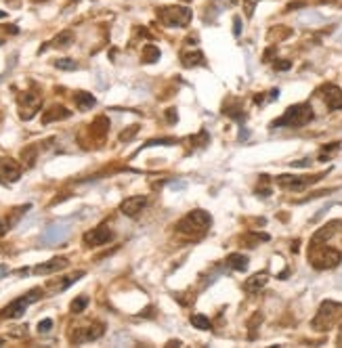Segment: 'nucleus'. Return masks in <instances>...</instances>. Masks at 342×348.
I'll return each instance as SVG.
<instances>
[{
    "instance_id": "nucleus-1",
    "label": "nucleus",
    "mask_w": 342,
    "mask_h": 348,
    "mask_svg": "<svg viewBox=\"0 0 342 348\" xmlns=\"http://www.w3.org/2000/svg\"><path fill=\"white\" fill-rule=\"evenodd\" d=\"M311 120H313V107L309 103H298L288 107L282 118L271 122V128H284V126L300 128V126H306Z\"/></svg>"
},
{
    "instance_id": "nucleus-2",
    "label": "nucleus",
    "mask_w": 342,
    "mask_h": 348,
    "mask_svg": "<svg viewBox=\"0 0 342 348\" xmlns=\"http://www.w3.org/2000/svg\"><path fill=\"white\" fill-rule=\"evenodd\" d=\"M309 260L315 269L319 271H328V269H336L342 260V254L338 252L336 248H330V246H311V254H309Z\"/></svg>"
},
{
    "instance_id": "nucleus-3",
    "label": "nucleus",
    "mask_w": 342,
    "mask_h": 348,
    "mask_svg": "<svg viewBox=\"0 0 342 348\" xmlns=\"http://www.w3.org/2000/svg\"><path fill=\"white\" fill-rule=\"evenodd\" d=\"M210 222H212V218H210V214L204 212V210H194L189 212L185 218H183L177 229L181 231V233H187V235H201L206 233V229L210 227Z\"/></svg>"
},
{
    "instance_id": "nucleus-4",
    "label": "nucleus",
    "mask_w": 342,
    "mask_h": 348,
    "mask_svg": "<svg viewBox=\"0 0 342 348\" xmlns=\"http://www.w3.org/2000/svg\"><path fill=\"white\" fill-rule=\"evenodd\" d=\"M340 315H342V304L332 302V300H326L319 306V313L315 315V319L311 321V325L317 329V332H328V329L336 323V319Z\"/></svg>"
},
{
    "instance_id": "nucleus-5",
    "label": "nucleus",
    "mask_w": 342,
    "mask_h": 348,
    "mask_svg": "<svg viewBox=\"0 0 342 348\" xmlns=\"http://www.w3.org/2000/svg\"><path fill=\"white\" fill-rule=\"evenodd\" d=\"M42 294H45V292H42L40 288L30 290L28 294H25V296L13 300L11 304L4 306L2 310H0V317H4V319H19V317H23V313L28 310V306L32 304V302L40 300V298H42Z\"/></svg>"
},
{
    "instance_id": "nucleus-6",
    "label": "nucleus",
    "mask_w": 342,
    "mask_h": 348,
    "mask_svg": "<svg viewBox=\"0 0 342 348\" xmlns=\"http://www.w3.org/2000/svg\"><path fill=\"white\" fill-rule=\"evenodd\" d=\"M157 17L166 28H185L191 21V11L187 6H164L160 8Z\"/></svg>"
},
{
    "instance_id": "nucleus-7",
    "label": "nucleus",
    "mask_w": 342,
    "mask_h": 348,
    "mask_svg": "<svg viewBox=\"0 0 342 348\" xmlns=\"http://www.w3.org/2000/svg\"><path fill=\"white\" fill-rule=\"evenodd\" d=\"M103 332H105L103 323H93L89 327H80V329H76V332H72L69 342H72V344H84V342L99 340V338L103 336Z\"/></svg>"
},
{
    "instance_id": "nucleus-8",
    "label": "nucleus",
    "mask_w": 342,
    "mask_h": 348,
    "mask_svg": "<svg viewBox=\"0 0 342 348\" xmlns=\"http://www.w3.org/2000/svg\"><path fill=\"white\" fill-rule=\"evenodd\" d=\"M42 105V97L40 95H34V93H23L19 95V115L21 120H32L36 111L40 109Z\"/></svg>"
},
{
    "instance_id": "nucleus-9",
    "label": "nucleus",
    "mask_w": 342,
    "mask_h": 348,
    "mask_svg": "<svg viewBox=\"0 0 342 348\" xmlns=\"http://www.w3.org/2000/svg\"><path fill=\"white\" fill-rule=\"evenodd\" d=\"M321 176H292V174H282L277 176V185L284 187V189H292V191H300L304 187H309L313 183H317Z\"/></svg>"
},
{
    "instance_id": "nucleus-10",
    "label": "nucleus",
    "mask_w": 342,
    "mask_h": 348,
    "mask_svg": "<svg viewBox=\"0 0 342 348\" xmlns=\"http://www.w3.org/2000/svg\"><path fill=\"white\" fill-rule=\"evenodd\" d=\"M21 176V166L11 157H0V183L2 185H13L19 181Z\"/></svg>"
},
{
    "instance_id": "nucleus-11",
    "label": "nucleus",
    "mask_w": 342,
    "mask_h": 348,
    "mask_svg": "<svg viewBox=\"0 0 342 348\" xmlns=\"http://www.w3.org/2000/svg\"><path fill=\"white\" fill-rule=\"evenodd\" d=\"M111 239H113L111 229L107 225H101L97 229L89 231V233H84L82 242H84V246H89V248H97V246H105L107 242H111Z\"/></svg>"
},
{
    "instance_id": "nucleus-12",
    "label": "nucleus",
    "mask_w": 342,
    "mask_h": 348,
    "mask_svg": "<svg viewBox=\"0 0 342 348\" xmlns=\"http://www.w3.org/2000/svg\"><path fill=\"white\" fill-rule=\"evenodd\" d=\"M67 235H69V225H67V222H55V225H50L45 233H42V244H45V246L61 244Z\"/></svg>"
},
{
    "instance_id": "nucleus-13",
    "label": "nucleus",
    "mask_w": 342,
    "mask_h": 348,
    "mask_svg": "<svg viewBox=\"0 0 342 348\" xmlns=\"http://www.w3.org/2000/svg\"><path fill=\"white\" fill-rule=\"evenodd\" d=\"M317 95L323 97V101H326L330 111L342 109V91H340L336 84H323L319 91H317Z\"/></svg>"
},
{
    "instance_id": "nucleus-14",
    "label": "nucleus",
    "mask_w": 342,
    "mask_h": 348,
    "mask_svg": "<svg viewBox=\"0 0 342 348\" xmlns=\"http://www.w3.org/2000/svg\"><path fill=\"white\" fill-rule=\"evenodd\" d=\"M147 206V198L145 195H133V198H128L120 203V212L124 214V216H139V214L143 212V208Z\"/></svg>"
},
{
    "instance_id": "nucleus-15",
    "label": "nucleus",
    "mask_w": 342,
    "mask_h": 348,
    "mask_svg": "<svg viewBox=\"0 0 342 348\" xmlns=\"http://www.w3.org/2000/svg\"><path fill=\"white\" fill-rule=\"evenodd\" d=\"M342 227V220H332V222H328L326 227H321L317 233H315L313 237H311V246H319V244H326L328 239L336 233V231Z\"/></svg>"
},
{
    "instance_id": "nucleus-16",
    "label": "nucleus",
    "mask_w": 342,
    "mask_h": 348,
    "mask_svg": "<svg viewBox=\"0 0 342 348\" xmlns=\"http://www.w3.org/2000/svg\"><path fill=\"white\" fill-rule=\"evenodd\" d=\"M67 264H69V262H67V258L57 256V258H52V260H49V262H45V264H38L36 269H34V273H36V275H50V273L63 271Z\"/></svg>"
},
{
    "instance_id": "nucleus-17",
    "label": "nucleus",
    "mask_w": 342,
    "mask_h": 348,
    "mask_svg": "<svg viewBox=\"0 0 342 348\" xmlns=\"http://www.w3.org/2000/svg\"><path fill=\"white\" fill-rule=\"evenodd\" d=\"M67 118H72V111L63 105H55V107H50L49 111H45V115H42V124H50L55 120H67Z\"/></svg>"
},
{
    "instance_id": "nucleus-18",
    "label": "nucleus",
    "mask_w": 342,
    "mask_h": 348,
    "mask_svg": "<svg viewBox=\"0 0 342 348\" xmlns=\"http://www.w3.org/2000/svg\"><path fill=\"white\" fill-rule=\"evenodd\" d=\"M267 281H269V275L267 273H256V275H252V277L244 283V290L248 292V294H258L267 285Z\"/></svg>"
},
{
    "instance_id": "nucleus-19",
    "label": "nucleus",
    "mask_w": 342,
    "mask_h": 348,
    "mask_svg": "<svg viewBox=\"0 0 342 348\" xmlns=\"http://www.w3.org/2000/svg\"><path fill=\"white\" fill-rule=\"evenodd\" d=\"M74 101H76V105H78V109H80V111H89L91 107H95V103H97V99H95L93 95L84 93V91H78L74 95Z\"/></svg>"
},
{
    "instance_id": "nucleus-20",
    "label": "nucleus",
    "mask_w": 342,
    "mask_h": 348,
    "mask_svg": "<svg viewBox=\"0 0 342 348\" xmlns=\"http://www.w3.org/2000/svg\"><path fill=\"white\" fill-rule=\"evenodd\" d=\"M72 44H74V32L72 30H63L50 40V47H55V49H67V47H72Z\"/></svg>"
},
{
    "instance_id": "nucleus-21",
    "label": "nucleus",
    "mask_w": 342,
    "mask_h": 348,
    "mask_svg": "<svg viewBox=\"0 0 342 348\" xmlns=\"http://www.w3.org/2000/svg\"><path fill=\"white\" fill-rule=\"evenodd\" d=\"M225 262L229 264L233 271H245V269H248V262L250 260H248V256H245V254H229Z\"/></svg>"
},
{
    "instance_id": "nucleus-22",
    "label": "nucleus",
    "mask_w": 342,
    "mask_h": 348,
    "mask_svg": "<svg viewBox=\"0 0 342 348\" xmlns=\"http://www.w3.org/2000/svg\"><path fill=\"white\" fill-rule=\"evenodd\" d=\"M181 61L185 67H195V65H206V59L201 52H183Z\"/></svg>"
},
{
    "instance_id": "nucleus-23",
    "label": "nucleus",
    "mask_w": 342,
    "mask_h": 348,
    "mask_svg": "<svg viewBox=\"0 0 342 348\" xmlns=\"http://www.w3.org/2000/svg\"><path fill=\"white\" fill-rule=\"evenodd\" d=\"M160 59V49L155 44H145L143 49V63H155Z\"/></svg>"
},
{
    "instance_id": "nucleus-24",
    "label": "nucleus",
    "mask_w": 342,
    "mask_h": 348,
    "mask_svg": "<svg viewBox=\"0 0 342 348\" xmlns=\"http://www.w3.org/2000/svg\"><path fill=\"white\" fill-rule=\"evenodd\" d=\"M36 157H38V147H34V145H30L28 149L21 151V162L28 168H32L34 164H36Z\"/></svg>"
},
{
    "instance_id": "nucleus-25",
    "label": "nucleus",
    "mask_w": 342,
    "mask_h": 348,
    "mask_svg": "<svg viewBox=\"0 0 342 348\" xmlns=\"http://www.w3.org/2000/svg\"><path fill=\"white\" fill-rule=\"evenodd\" d=\"M191 325L195 329H201V332H208V329H212V321L204 315H191Z\"/></svg>"
},
{
    "instance_id": "nucleus-26",
    "label": "nucleus",
    "mask_w": 342,
    "mask_h": 348,
    "mask_svg": "<svg viewBox=\"0 0 342 348\" xmlns=\"http://www.w3.org/2000/svg\"><path fill=\"white\" fill-rule=\"evenodd\" d=\"M338 149H340V143H328V145L321 149V153H319V159H321V162H328V159H330L332 155H334Z\"/></svg>"
},
{
    "instance_id": "nucleus-27",
    "label": "nucleus",
    "mask_w": 342,
    "mask_h": 348,
    "mask_svg": "<svg viewBox=\"0 0 342 348\" xmlns=\"http://www.w3.org/2000/svg\"><path fill=\"white\" fill-rule=\"evenodd\" d=\"M86 306H89V296H78L72 304H69V310H72L74 315H78V313H82Z\"/></svg>"
},
{
    "instance_id": "nucleus-28",
    "label": "nucleus",
    "mask_w": 342,
    "mask_h": 348,
    "mask_svg": "<svg viewBox=\"0 0 342 348\" xmlns=\"http://www.w3.org/2000/svg\"><path fill=\"white\" fill-rule=\"evenodd\" d=\"M55 67L57 69H63V71H76L78 63H76L74 59H57L55 61Z\"/></svg>"
},
{
    "instance_id": "nucleus-29",
    "label": "nucleus",
    "mask_w": 342,
    "mask_h": 348,
    "mask_svg": "<svg viewBox=\"0 0 342 348\" xmlns=\"http://www.w3.org/2000/svg\"><path fill=\"white\" fill-rule=\"evenodd\" d=\"M137 132H139V126L135 124V126H130L128 130H124V132H122V135H120V141H122V143H126V141H133Z\"/></svg>"
},
{
    "instance_id": "nucleus-30",
    "label": "nucleus",
    "mask_w": 342,
    "mask_h": 348,
    "mask_svg": "<svg viewBox=\"0 0 342 348\" xmlns=\"http://www.w3.org/2000/svg\"><path fill=\"white\" fill-rule=\"evenodd\" d=\"M50 327H52V319H45V321H40V323H38V332L40 334H49Z\"/></svg>"
},
{
    "instance_id": "nucleus-31",
    "label": "nucleus",
    "mask_w": 342,
    "mask_h": 348,
    "mask_svg": "<svg viewBox=\"0 0 342 348\" xmlns=\"http://www.w3.org/2000/svg\"><path fill=\"white\" fill-rule=\"evenodd\" d=\"M273 67H275L277 71H288V69H290V67H292V63H290V61H279V59H277V61H275V65H273Z\"/></svg>"
},
{
    "instance_id": "nucleus-32",
    "label": "nucleus",
    "mask_w": 342,
    "mask_h": 348,
    "mask_svg": "<svg viewBox=\"0 0 342 348\" xmlns=\"http://www.w3.org/2000/svg\"><path fill=\"white\" fill-rule=\"evenodd\" d=\"M256 2H260V0H248V2H245V17H252Z\"/></svg>"
},
{
    "instance_id": "nucleus-33",
    "label": "nucleus",
    "mask_w": 342,
    "mask_h": 348,
    "mask_svg": "<svg viewBox=\"0 0 342 348\" xmlns=\"http://www.w3.org/2000/svg\"><path fill=\"white\" fill-rule=\"evenodd\" d=\"M233 34L235 36L242 34V19H240V17H235V19H233Z\"/></svg>"
},
{
    "instance_id": "nucleus-34",
    "label": "nucleus",
    "mask_w": 342,
    "mask_h": 348,
    "mask_svg": "<svg viewBox=\"0 0 342 348\" xmlns=\"http://www.w3.org/2000/svg\"><path fill=\"white\" fill-rule=\"evenodd\" d=\"M166 120H168L170 124L177 122V109H168V111H166Z\"/></svg>"
},
{
    "instance_id": "nucleus-35",
    "label": "nucleus",
    "mask_w": 342,
    "mask_h": 348,
    "mask_svg": "<svg viewBox=\"0 0 342 348\" xmlns=\"http://www.w3.org/2000/svg\"><path fill=\"white\" fill-rule=\"evenodd\" d=\"M8 229H11V225H8V220L4 222L2 218H0V237H2V235H6V231Z\"/></svg>"
},
{
    "instance_id": "nucleus-36",
    "label": "nucleus",
    "mask_w": 342,
    "mask_h": 348,
    "mask_svg": "<svg viewBox=\"0 0 342 348\" xmlns=\"http://www.w3.org/2000/svg\"><path fill=\"white\" fill-rule=\"evenodd\" d=\"M311 162H309V159H300V162H292V166L294 168H304V166H309Z\"/></svg>"
},
{
    "instance_id": "nucleus-37",
    "label": "nucleus",
    "mask_w": 342,
    "mask_h": 348,
    "mask_svg": "<svg viewBox=\"0 0 342 348\" xmlns=\"http://www.w3.org/2000/svg\"><path fill=\"white\" fill-rule=\"evenodd\" d=\"M8 34H19V28H17V25H6V28H4Z\"/></svg>"
},
{
    "instance_id": "nucleus-38",
    "label": "nucleus",
    "mask_w": 342,
    "mask_h": 348,
    "mask_svg": "<svg viewBox=\"0 0 342 348\" xmlns=\"http://www.w3.org/2000/svg\"><path fill=\"white\" fill-rule=\"evenodd\" d=\"M277 97H279V91H277V88H273V91L269 93V101H275Z\"/></svg>"
},
{
    "instance_id": "nucleus-39",
    "label": "nucleus",
    "mask_w": 342,
    "mask_h": 348,
    "mask_svg": "<svg viewBox=\"0 0 342 348\" xmlns=\"http://www.w3.org/2000/svg\"><path fill=\"white\" fill-rule=\"evenodd\" d=\"M248 137H250V132L245 130V128H242V130H240V141H244V139H248Z\"/></svg>"
},
{
    "instance_id": "nucleus-40",
    "label": "nucleus",
    "mask_w": 342,
    "mask_h": 348,
    "mask_svg": "<svg viewBox=\"0 0 342 348\" xmlns=\"http://www.w3.org/2000/svg\"><path fill=\"white\" fill-rule=\"evenodd\" d=\"M273 55H275V49H269V50L265 52V61H269V59L273 57Z\"/></svg>"
},
{
    "instance_id": "nucleus-41",
    "label": "nucleus",
    "mask_w": 342,
    "mask_h": 348,
    "mask_svg": "<svg viewBox=\"0 0 342 348\" xmlns=\"http://www.w3.org/2000/svg\"><path fill=\"white\" fill-rule=\"evenodd\" d=\"M212 2H218V0H212ZM238 0H223V6H227V4H235Z\"/></svg>"
},
{
    "instance_id": "nucleus-42",
    "label": "nucleus",
    "mask_w": 342,
    "mask_h": 348,
    "mask_svg": "<svg viewBox=\"0 0 342 348\" xmlns=\"http://www.w3.org/2000/svg\"><path fill=\"white\" fill-rule=\"evenodd\" d=\"M338 344H342V329H340V334H338V340H336Z\"/></svg>"
},
{
    "instance_id": "nucleus-43",
    "label": "nucleus",
    "mask_w": 342,
    "mask_h": 348,
    "mask_svg": "<svg viewBox=\"0 0 342 348\" xmlns=\"http://www.w3.org/2000/svg\"><path fill=\"white\" fill-rule=\"evenodd\" d=\"M6 17V11H0V19H4Z\"/></svg>"
},
{
    "instance_id": "nucleus-44",
    "label": "nucleus",
    "mask_w": 342,
    "mask_h": 348,
    "mask_svg": "<svg viewBox=\"0 0 342 348\" xmlns=\"http://www.w3.org/2000/svg\"><path fill=\"white\" fill-rule=\"evenodd\" d=\"M34 2H47V0H34Z\"/></svg>"
},
{
    "instance_id": "nucleus-45",
    "label": "nucleus",
    "mask_w": 342,
    "mask_h": 348,
    "mask_svg": "<svg viewBox=\"0 0 342 348\" xmlns=\"http://www.w3.org/2000/svg\"><path fill=\"white\" fill-rule=\"evenodd\" d=\"M4 344V340H2V338H0V346H2Z\"/></svg>"
},
{
    "instance_id": "nucleus-46",
    "label": "nucleus",
    "mask_w": 342,
    "mask_h": 348,
    "mask_svg": "<svg viewBox=\"0 0 342 348\" xmlns=\"http://www.w3.org/2000/svg\"><path fill=\"white\" fill-rule=\"evenodd\" d=\"M2 44H4V40H0V47H2Z\"/></svg>"
}]
</instances>
